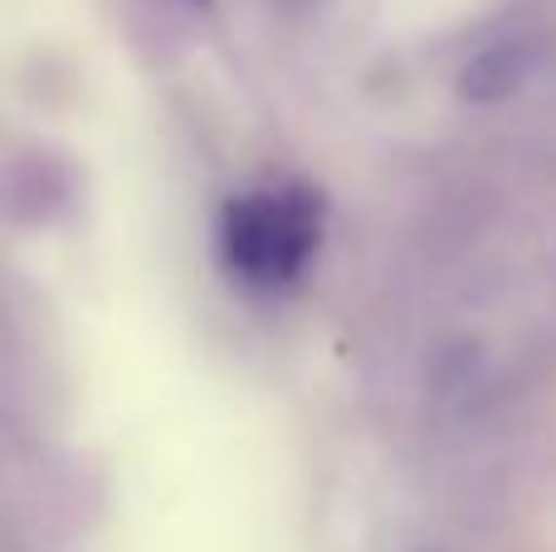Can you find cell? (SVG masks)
<instances>
[{"label":"cell","instance_id":"obj_1","mask_svg":"<svg viewBox=\"0 0 556 552\" xmlns=\"http://www.w3.org/2000/svg\"><path fill=\"white\" fill-rule=\"evenodd\" d=\"M323 235V201L303 186L250 191L225 205L220 221V260L244 289H288L303 279L307 260Z\"/></svg>","mask_w":556,"mask_h":552},{"label":"cell","instance_id":"obj_2","mask_svg":"<svg viewBox=\"0 0 556 552\" xmlns=\"http://www.w3.org/2000/svg\"><path fill=\"white\" fill-rule=\"evenodd\" d=\"M522 74H528L522 45H493L464 68V93L469 98H503L522 84Z\"/></svg>","mask_w":556,"mask_h":552},{"label":"cell","instance_id":"obj_3","mask_svg":"<svg viewBox=\"0 0 556 552\" xmlns=\"http://www.w3.org/2000/svg\"><path fill=\"white\" fill-rule=\"evenodd\" d=\"M195 5H205V0H195Z\"/></svg>","mask_w":556,"mask_h":552}]
</instances>
